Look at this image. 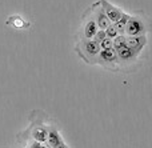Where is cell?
Listing matches in <instances>:
<instances>
[{
    "mask_svg": "<svg viewBox=\"0 0 152 148\" xmlns=\"http://www.w3.org/2000/svg\"><path fill=\"white\" fill-rule=\"evenodd\" d=\"M129 19H131V15H128V13L124 12V15L121 16L120 20H119L118 23L113 24V26H115V28L118 29L120 35H126V28H127V24H128Z\"/></svg>",
    "mask_w": 152,
    "mask_h": 148,
    "instance_id": "12",
    "label": "cell"
},
{
    "mask_svg": "<svg viewBox=\"0 0 152 148\" xmlns=\"http://www.w3.org/2000/svg\"><path fill=\"white\" fill-rule=\"evenodd\" d=\"M100 48H102V50H112L113 48V40L105 37V39L100 43Z\"/></svg>",
    "mask_w": 152,
    "mask_h": 148,
    "instance_id": "15",
    "label": "cell"
},
{
    "mask_svg": "<svg viewBox=\"0 0 152 148\" xmlns=\"http://www.w3.org/2000/svg\"><path fill=\"white\" fill-rule=\"evenodd\" d=\"M61 143H64V141H63V139H61L59 131L56 130V128H50V130H48L47 146L50 148H53V147L59 146V144H61Z\"/></svg>",
    "mask_w": 152,
    "mask_h": 148,
    "instance_id": "11",
    "label": "cell"
},
{
    "mask_svg": "<svg viewBox=\"0 0 152 148\" xmlns=\"http://www.w3.org/2000/svg\"><path fill=\"white\" fill-rule=\"evenodd\" d=\"M75 51L79 55V58L83 59L86 63L88 64H96L97 56H99L100 51V44L95 42L94 39L91 40H77L75 44Z\"/></svg>",
    "mask_w": 152,
    "mask_h": 148,
    "instance_id": "1",
    "label": "cell"
},
{
    "mask_svg": "<svg viewBox=\"0 0 152 148\" xmlns=\"http://www.w3.org/2000/svg\"><path fill=\"white\" fill-rule=\"evenodd\" d=\"M105 35H107L108 39H112L113 40V39H116V37H118L120 34H119V31L115 28V26H113V24H111V26L105 29Z\"/></svg>",
    "mask_w": 152,
    "mask_h": 148,
    "instance_id": "14",
    "label": "cell"
},
{
    "mask_svg": "<svg viewBox=\"0 0 152 148\" xmlns=\"http://www.w3.org/2000/svg\"><path fill=\"white\" fill-rule=\"evenodd\" d=\"M127 45V36L126 35H119L116 39H113V50L119 51L121 50L123 47Z\"/></svg>",
    "mask_w": 152,
    "mask_h": 148,
    "instance_id": "13",
    "label": "cell"
},
{
    "mask_svg": "<svg viewBox=\"0 0 152 148\" xmlns=\"http://www.w3.org/2000/svg\"><path fill=\"white\" fill-rule=\"evenodd\" d=\"M119 58V63H120V69H128L135 66L137 60H139V53H136L134 50L129 47H123L121 50L116 51Z\"/></svg>",
    "mask_w": 152,
    "mask_h": 148,
    "instance_id": "5",
    "label": "cell"
},
{
    "mask_svg": "<svg viewBox=\"0 0 152 148\" xmlns=\"http://www.w3.org/2000/svg\"><path fill=\"white\" fill-rule=\"evenodd\" d=\"M152 28V23H150L147 17H142L137 15H131L128 24L126 28L127 36H144Z\"/></svg>",
    "mask_w": 152,
    "mask_h": 148,
    "instance_id": "3",
    "label": "cell"
},
{
    "mask_svg": "<svg viewBox=\"0 0 152 148\" xmlns=\"http://www.w3.org/2000/svg\"><path fill=\"white\" fill-rule=\"evenodd\" d=\"M147 43H148L147 35H144V36H127V47L134 50L135 52L139 53V55L142 53V51L144 50Z\"/></svg>",
    "mask_w": 152,
    "mask_h": 148,
    "instance_id": "8",
    "label": "cell"
},
{
    "mask_svg": "<svg viewBox=\"0 0 152 148\" xmlns=\"http://www.w3.org/2000/svg\"><path fill=\"white\" fill-rule=\"evenodd\" d=\"M48 130H50V128L44 127V124L32 125L31 138L34 139V141H39V143H47V139H48Z\"/></svg>",
    "mask_w": 152,
    "mask_h": 148,
    "instance_id": "9",
    "label": "cell"
},
{
    "mask_svg": "<svg viewBox=\"0 0 152 148\" xmlns=\"http://www.w3.org/2000/svg\"><path fill=\"white\" fill-rule=\"evenodd\" d=\"M5 24L10 26V27H12V28H15V29H28L29 27H31V23L27 21V20H24L20 15L10 16V17L7 19V21H5Z\"/></svg>",
    "mask_w": 152,
    "mask_h": 148,
    "instance_id": "10",
    "label": "cell"
},
{
    "mask_svg": "<svg viewBox=\"0 0 152 148\" xmlns=\"http://www.w3.org/2000/svg\"><path fill=\"white\" fill-rule=\"evenodd\" d=\"M53 148H68V147H67L64 143H61V144H59V146H56V147H53Z\"/></svg>",
    "mask_w": 152,
    "mask_h": 148,
    "instance_id": "17",
    "label": "cell"
},
{
    "mask_svg": "<svg viewBox=\"0 0 152 148\" xmlns=\"http://www.w3.org/2000/svg\"><path fill=\"white\" fill-rule=\"evenodd\" d=\"M100 3H102V7H103V9H104L105 15L108 16V19H110V21L112 24L118 23V21L121 19V16L124 15V12L120 9V8H118L113 4H111L108 0H100Z\"/></svg>",
    "mask_w": 152,
    "mask_h": 148,
    "instance_id": "7",
    "label": "cell"
},
{
    "mask_svg": "<svg viewBox=\"0 0 152 148\" xmlns=\"http://www.w3.org/2000/svg\"><path fill=\"white\" fill-rule=\"evenodd\" d=\"M99 31V27L96 24V20L94 17L91 7L83 13L81 17V26L79 28L77 34V40H91L95 37V35Z\"/></svg>",
    "mask_w": 152,
    "mask_h": 148,
    "instance_id": "2",
    "label": "cell"
},
{
    "mask_svg": "<svg viewBox=\"0 0 152 148\" xmlns=\"http://www.w3.org/2000/svg\"><path fill=\"white\" fill-rule=\"evenodd\" d=\"M105 37H107V35H105V31H103V29H99V31H97V34L95 35L94 40H95V42H97V43L100 44V43H102L103 40L105 39Z\"/></svg>",
    "mask_w": 152,
    "mask_h": 148,
    "instance_id": "16",
    "label": "cell"
},
{
    "mask_svg": "<svg viewBox=\"0 0 152 148\" xmlns=\"http://www.w3.org/2000/svg\"><path fill=\"white\" fill-rule=\"evenodd\" d=\"M91 9H92V13H94V17H95V20H96V24H97V27H99V29L105 31V29H107L112 23L110 21L108 16L105 15L100 0L99 1H96V3H94V4L91 5Z\"/></svg>",
    "mask_w": 152,
    "mask_h": 148,
    "instance_id": "6",
    "label": "cell"
},
{
    "mask_svg": "<svg viewBox=\"0 0 152 148\" xmlns=\"http://www.w3.org/2000/svg\"><path fill=\"white\" fill-rule=\"evenodd\" d=\"M96 64L103 66L107 69H112V71H119L120 69V63H119V58L116 51L113 50H102L97 56Z\"/></svg>",
    "mask_w": 152,
    "mask_h": 148,
    "instance_id": "4",
    "label": "cell"
}]
</instances>
